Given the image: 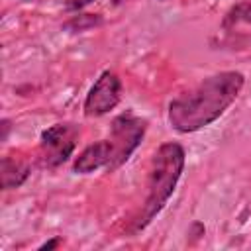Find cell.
Here are the masks:
<instances>
[{
    "label": "cell",
    "instance_id": "cell-6",
    "mask_svg": "<svg viewBox=\"0 0 251 251\" xmlns=\"http://www.w3.org/2000/svg\"><path fill=\"white\" fill-rule=\"evenodd\" d=\"M110 157H112V145L110 139H102L96 141L92 145H88L73 163V171L80 173V175H88L94 173L98 169H108L110 165Z\"/></svg>",
    "mask_w": 251,
    "mask_h": 251
},
{
    "label": "cell",
    "instance_id": "cell-8",
    "mask_svg": "<svg viewBox=\"0 0 251 251\" xmlns=\"http://www.w3.org/2000/svg\"><path fill=\"white\" fill-rule=\"evenodd\" d=\"M239 22L251 24V2H249V0H243V2L235 4V6L227 12V16H226V20H224V25L229 27V25L239 24Z\"/></svg>",
    "mask_w": 251,
    "mask_h": 251
},
{
    "label": "cell",
    "instance_id": "cell-2",
    "mask_svg": "<svg viewBox=\"0 0 251 251\" xmlns=\"http://www.w3.org/2000/svg\"><path fill=\"white\" fill-rule=\"evenodd\" d=\"M184 161H186L184 149L182 145L175 141H167L155 151L151 173H149V182H147V198H145L139 218L135 220V227H133L135 231L149 226L151 220L165 208L167 200L173 196L176 182L182 175Z\"/></svg>",
    "mask_w": 251,
    "mask_h": 251
},
{
    "label": "cell",
    "instance_id": "cell-13",
    "mask_svg": "<svg viewBox=\"0 0 251 251\" xmlns=\"http://www.w3.org/2000/svg\"><path fill=\"white\" fill-rule=\"evenodd\" d=\"M112 2H114V4H120V2H124V0H112Z\"/></svg>",
    "mask_w": 251,
    "mask_h": 251
},
{
    "label": "cell",
    "instance_id": "cell-4",
    "mask_svg": "<svg viewBox=\"0 0 251 251\" xmlns=\"http://www.w3.org/2000/svg\"><path fill=\"white\" fill-rule=\"evenodd\" d=\"M78 127L75 124H55L41 131L39 161L47 169H55L69 161L76 147Z\"/></svg>",
    "mask_w": 251,
    "mask_h": 251
},
{
    "label": "cell",
    "instance_id": "cell-3",
    "mask_svg": "<svg viewBox=\"0 0 251 251\" xmlns=\"http://www.w3.org/2000/svg\"><path fill=\"white\" fill-rule=\"evenodd\" d=\"M145 129H147V122L131 112H126V114H120L118 118H114V122L110 126L112 157H110L108 171H116L131 157V153L141 143Z\"/></svg>",
    "mask_w": 251,
    "mask_h": 251
},
{
    "label": "cell",
    "instance_id": "cell-5",
    "mask_svg": "<svg viewBox=\"0 0 251 251\" xmlns=\"http://www.w3.org/2000/svg\"><path fill=\"white\" fill-rule=\"evenodd\" d=\"M120 96H122V82L118 75L112 71H104L84 98V114L88 118L104 116L118 106Z\"/></svg>",
    "mask_w": 251,
    "mask_h": 251
},
{
    "label": "cell",
    "instance_id": "cell-10",
    "mask_svg": "<svg viewBox=\"0 0 251 251\" xmlns=\"http://www.w3.org/2000/svg\"><path fill=\"white\" fill-rule=\"evenodd\" d=\"M92 0H63V4L69 8V10H80L84 6H88Z\"/></svg>",
    "mask_w": 251,
    "mask_h": 251
},
{
    "label": "cell",
    "instance_id": "cell-12",
    "mask_svg": "<svg viewBox=\"0 0 251 251\" xmlns=\"http://www.w3.org/2000/svg\"><path fill=\"white\" fill-rule=\"evenodd\" d=\"M8 131H10V122L8 120H2V141H6Z\"/></svg>",
    "mask_w": 251,
    "mask_h": 251
},
{
    "label": "cell",
    "instance_id": "cell-7",
    "mask_svg": "<svg viewBox=\"0 0 251 251\" xmlns=\"http://www.w3.org/2000/svg\"><path fill=\"white\" fill-rule=\"evenodd\" d=\"M29 176V165L25 161H20L16 157H2L0 161V178H2V188L12 190L22 186Z\"/></svg>",
    "mask_w": 251,
    "mask_h": 251
},
{
    "label": "cell",
    "instance_id": "cell-1",
    "mask_svg": "<svg viewBox=\"0 0 251 251\" xmlns=\"http://www.w3.org/2000/svg\"><path fill=\"white\" fill-rule=\"evenodd\" d=\"M243 84L245 76L239 71H222L204 78L186 94L171 100V127L178 133H192L210 126L235 102Z\"/></svg>",
    "mask_w": 251,
    "mask_h": 251
},
{
    "label": "cell",
    "instance_id": "cell-11",
    "mask_svg": "<svg viewBox=\"0 0 251 251\" xmlns=\"http://www.w3.org/2000/svg\"><path fill=\"white\" fill-rule=\"evenodd\" d=\"M59 243H61V239H59V237H53L51 241H45L43 245H39V251H49V249H55V247H59Z\"/></svg>",
    "mask_w": 251,
    "mask_h": 251
},
{
    "label": "cell",
    "instance_id": "cell-9",
    "mask_svg": "<svg viewBox=\"0 0 251 251\" xmlns=\"http://www.w3.org/2000/svg\"><path fill=\"white\" fill-rule=\"evenodd\" d=\"M96 24H100V18L94 14H84V16H78V18H73L65 27H73V29H76V31H82V29H86V27H92V25H96Z\"/></svg>",
    "mask_w": 251,
    "mask_h": 251
}]
</instances>
